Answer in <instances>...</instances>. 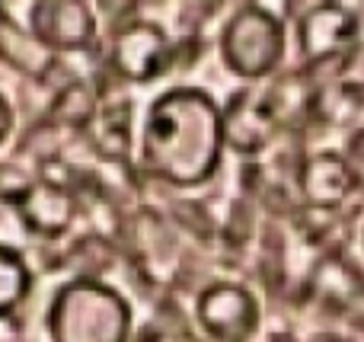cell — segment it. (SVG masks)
<instances>
[{
  "label": "cell",
  "mask_w": 364,
  "mask_h": 342,
  "mask_svg": "<svg viewBox=\"0 0 364 342\" xmlns=\"http://www.w3.org/2000/svg\"><path fill=\"white\" fill-rule=\"evenodd\" d=\"M224 112L195 87L157 96L144 125V164L164 183L192 189L218 173L224 157Z\"/></svg>",
  "instance_id": "1"
},
{
  "label": "cell",
  "mask_w": 364,
  "mask_h": 342,
  "mask_svg": "<svg viewBox=\"0 0 364 342\" xmlns=\"http://www.w3.org/2000/svg\"><path fill=\"white\" fill-rule=\"evenodd\" d=\"M132 307L96 279H77L48 307L51 342H128Z\"/></svg>",
  "instance_id": "2"
},
{
  "label": "cell",
  "mask_w": 364,
  "mask_h": 342,
  "mask_svg": "<svg viewBox=\"0 0 364 342\" xmlns=\"http://www.w3.org/2000/svg\"><path fill=\"white\" fill-rule=\"evenodd\" d=\"M288 38L275 13L259 4H246L227 19L220 32V58L243 80H262L284 61Z\"/></svg>",
  "instance_id": "3"
},
{
  "label": "cell",
  "mask_w": 364,
  "mask_h": 342,
  "mask_svg": "<svg viewBox=\"0 0 364 342\" xmlns=\"http://www.w3.org/2000/svg\"><path fill=\"white\" fill-rule=\"evenodd\" d=\"M195 317L211 342H250L259 330V301L233 282H218L201 292Z\"/></svg>",
  "instance_id": "4"
},
{
  "label": "cell",
  "mask_w": 364,
  "mask_h": 342,
  "mask_svg": "<svg viewBox=\"0 0 364 342\" xmlns=\"http://www.w3.org/2000/svg\"><path fill=\"white\" fill-rule=\"evenodd\" d=\"M297 45L307 64H339L358 45V16L339 4L310 6L297 19Z\"/></svg>",
  "instance_id": "5"
},
{
  "label": "cell",
  "mask_w": 364,
  "mask_h": 342,
  "mask_svg": "<svg viewBox=\"0 0 364 342\" xmlns=\"http://www.w3.org/2000/svg\"><path fill=\"white\" fill-rule=\"evenodd\" d=\"M282 125V93L275 90H243L224 112V138L240 154H256L275 138Z\"/></svg>",
  "instance_id": "6"
},
{
  "label": "cell",
  "mask_w": 364,
  "mask_h": 342,
  "mask_svg": "<svg viewBox=\"0 0 364 342\" xmlns=\"http://www.w3.org/2000/svg\"><path fill=\"white\" fill-rule=\"evenodd\" d=\"M112 64L125 80L147 83L160 77L170 68V42L154 23H128L125 29L115 36L112 45Z\"/></svg>",
  "instance_id": "7"
},
{
  "label": "cell",
  "mask_w": 364,
  "mask_h": 342,
  "mask_svg": "<svg viewBox=\"0 0 364 342\" xmlns=\"http://www.w3.org/2000/svg\"><path fill=\"white\" fill-rule=\"evenodd\" d=\"M297 189L310 208L329 211L339 208L348 196L361 189V176L348 164V157L336 151H320L304 160L301 173H297Z\"/></svg>",
  "instance_id": "8"
},
{
  "label": "cell",
  "mask_w": 364,
  "mask_h": 342,
  "mask_svg": "<svg viewBox=\"0 0 364 342\" xmlns=\"http://www.w3.org/2000/svg\"><path fill=\"white\" fill-rule=\"evenodd\" d=\"M29 32L48 51H80L93 42L96 16L87 4H36Z\"/></svg>",
  "instance_id": "9"
},
{
  "label": "cell",
  "mask_w": 364,
  "mask_h": 342,
  "mask_svg": "<svg viewBox=\"0 0 364 342\" xmlns=\"http://www.w3.org/2000/svg\"><path fill=\"white\" fill-rule=\"evenodd\" d=\"M77 202L61 183L55 179H42L16 196V215L32 234L38 237H61L74 221Z\"/></svg>",
  "instance_id": "10"
},
{
  "label": "cell",
  "mask_w": 364,
  "mask_h": 342,
  "mask_svg": "<svg viewBox=\"0 0 364 342\" xmlns=\"http://www.w3.org/2000/svg\"><path fill=\"white\" fill-rule=\"evenodd\" d=\"M0 58L26 74H45L51 68V51L32 32L16 26L0 6Z\"/></svg>",
  "instance_id": "11"
},
{
  "label": "cell",
  "mask_w": 364,
  "mask_h": 342,
  "mask_svg": "<svg viewBox=\"0 0 364 342\" xmlns=\"http://www.w3.org/2000/svg\"><path fill=\"white\" fill-rule=\"evenodd\" d=\"M314 285H316V292H320V298L333 301L339 311H352L355 304H361L364 301L361 275L342 260H326L323 262L320 272H316V279H314Z\"/></svg>",
  "instance_id": "12"
},
{
  "label": "cell",
  "mask_w": 364,
  "mask_h": 342,
  "mask_svg": "<svg viewBox=\"0 0 364 342\" xmlns=\"http://www.w3.org/2000/svg\"><path fill=\"white\" fill-rule=\"evenodd\" d=\"M29 288H32V275L26 260L13 247L0 243V320L10 317L23 304Z\"/></svg>",
  "instance_id": "13"
},
{
  "label": "cell",
  "mask_w": 364,
  "mask_h": 342,
  "mask_svg": "<svg viewBox=\"0 0 364 342\" xmlns=\"http://www.w3.org/2000/svg\"><path fill=\"white\" fill-rule=\"evenodd\" d=\"M51 115H55L58 122H64V125L83 128V125H90V122H96L100 109H96V96L90 93V87L70 83V87H64L61 93H58L55 106H51Z\"/></svg>",
  "instance_id": "14"
},
{
  "label": "cell",
  "mask_w": 364,
  "mask_h": 342,
  "mask_svg": "<svg viewBox=\"0 0 364 342\" xmlns=\"http://www.w3.org/2000/svg\"><path fill=\"white\" fill-rule=\"evenodd\" d=\"M339 83L355 90V93H364V45L361 42L339 61Z\"/></svg>",
  "instance_id": "15"
},
{
  "label": "cell",
  "mask_w": 364,
  "mask_h": 342,
  "mask_svg": "<svg viewBox=\"0 0 364 342\" xmlns=\"http://www.w3.org/2000/svg\"><path fill=\"white\" fill-rule=\"evenodd\" d=\"M10 132H13V109H10V102L0 96V144L10 138Z\"/></svg>",
  "instance_id": "16"
},
{
  "label": "cell",
  "mask_w": 364,
  "mask_h": 342,
  "mask_svg": "<svg viewBox=\"0 0 364 342\" xmlns=\"http://www.w3.org/2000/svg\"><path fill=\"white\" fill-rule=\"evenodd\" d=\"M361 247H364V230H361Z\"/></svg>",
  "instance_id": "17"
}]
</instances>
